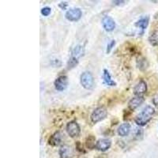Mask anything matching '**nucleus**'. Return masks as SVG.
<instances>
[{"label": "nucleus", "instance_id": "1", "mask_svg": "<svg viewBox=\"0 0 158 158\" xmlns=\"http://www.w3.org/2000/svg\"><path fill=\"white\" fill-rule=\"evenodd\" d=\"M154 113V108L150 106V105H147L146 108H143V110L141 111L140 113L138 114V115L135 117V123L138 124V126H145V125H146V124L152 119Z\"/></svg>", "mask_w": 158, "mask_h": 158}, {"label": "nucleus", "instance_id": "2", "mask_svg": "<svg viewBox=\"0 0 158 158\" xmlns=\"http://www.w3.org/2000/svg\"><path fill=\"white\" fill-rule=\"evenodd\" d=\"M80 83L85 89H90L94 87V79L92 74L89 71L83 72L80 77Z\"/></svg>", "mask_w": 158, "mask_h": 158}, {"label": "nucleus", "instance_id": "3", "mask_svg": "<svg viewBox=\"0 0 158 158\" xmlns=\"http://www.w3.org/2000/svg\"><path fill=\"white\" fill-rule=\"evenodd\" d=\"M107 115H108V111H107L106 108H104V107H99L93 111L90 118L94 123H97L101 122L106 118Z\"/></svg>", "mask_w": 158, "mask_h": 158}, {"label": "nucleus", "instance_id": "4", "mask_svg": "<svg viewBox=\"0 0 158 158\" xmlns=\"http://www.w3.org/2000/svg\"><path fill=\"white\" fill-rule=\"evenodd\" d=\"M67 132L71 138L78 137L81 132V129L78 123L76 121H70L67 125Z\"/></svg>", "mask_w": 158, "mask_h": 158}, {"label": "nucleus", "instance_id": "5", "mask_svg": "<svg viewBox=\"0 0 158 158\" xmlns=\"http://www.w3.org/2000/svg\"><path fill=\"white\" fill-rule=\"evenodd\" d=\"M82 13H81V9L79 8H71L68 10L65 15V17L68 21L70 22H77L81 18Z\"/></svg>", "mask_w": 158, "mask_h": 158}, {"label": "nucleus", "instance_id": "6", "mask_svg": "<svg viewBox=\"0 0 158 158\" xmlns=\"http://www.w3.org/2000/svg\"><path fill=\"white\" fill-rule=\"evenodd\" d=\"M55 88L58 91H63L67 88L68 85V77L65 75L59 76L56 79L54 82Z\"/></svg>", "mask_w": 158, "mask_h": 158}, {"label": "nucleus", "instance_id": "7", "mask_svg": "<svg viewBox=\"0 0 158 158\" xmlns=\"http://www.w3.org/2000/svg\"><path fill=\"white\" fill-rule=\"evenodd\" d=\"M111 146V141L108 138H102L99 139L96 144V149L101 152H105L110 149Z\"/></svg>", "mask_w": 158, "mask_h": 158}, {"label": "nucleus", "instance_id": "8", "mask_svg": "<svg viewBox=\"0 0 158 158\" xmlns=\"http://www.w3.org/2000/svg\"><path fill=\"white\" fill-rule=\"evenodd\" d=\"M147 91V84L144 80H141L135 85L134 88V94L136 96H141L142 97L143 94H145Z\"/></svg>", "mask_w": 158, "mask_h": 158}, {"label": "nucleus", "instance_id": "9", "mask_svg": "<svg viewBox=\"0 0 158 158\" xmlns=\"http://www.w3.org/2000/svg\"><path fill=\"white\" fill-rule=\"evenodd\" d=\"M145 99L143 97H141V96H136V97H133L130 100V101L128 102V108L131 111H134L136 108H138V107L140 106L141 104L144 102Z\"/></svg>", "mask_w": 158, "mask_h": 158}, {"label": "nucleus", "instance_id": "10", "mask_svg": "<svg viewBox=\"0 0 158 158\" xmlns=\"http://www.w3.org/2000/svg\"><path fill=\"white\" fill-rule=\"evenodd\" d=\"M102 25L107 32H111L115 29V22L111 17L105 16L102 19Z\"/></svg>", "mask_w": 158, "mask_h": 158}, {"label": "nucleus", "instance_id": "11", "mask_svg": "<svg viewBox=\"0 0 158 158\" xmlns=\"http://www.w3.org/2000/svg\"><path fill=\"white\" fill-rule=\"evenodd\" d=\"M74 149L70 146L64 145L59 149V156L60 158H73L74 157Z\"/></svg>", "mask_w": 158, "mask_h": 158}, {"label": "nucleus", "instance_id": "12", "mask_svg": "<svg viewBox=\"0 0 158 158\" xmlns=\"http://www.w3.org/2000/svg\"><path fill=\"white\" fill-rule=\"evenodd\" d=\"M62 139L63 138H62L61 133L59 131H57L49 138L48 144L52 146H58L61 144Z\"/></svg>", "mask_w": 158, "mask_h": 158}, {"label": "nucleus", "instance_id": "13", "mask_svg": "<svg viewBox=\"0 0 158 158\" xmlns=\"http://www.w3.org/2000/svg\"><path fill=\"white\" fill-rule=\"evenodd\" d=\"M130 131H131V125L128 123H124L121 124L117 130L118 135L121 137L127 136Z\"/></svg>", "mask_w": 158, "mask_h": 158}, {"label": "nucleus", "instance_id": "14", "mask_svg": "<svg viewBox=\"0 0 158 158\" xmlns=\"http://www.w3.org/2000/svg\"><path fill=\"white\" fill-rule=\"evenodd\" d=\"M103 79H104V83L108 85V86H115L116 85V82L114 81L113 79L111 78V74H110L109 71L106 69L104 70V73H103Z\"/></svg>", "mask_w": 158, "mask_h": 158}, {"label": "nucleus", "instance_id": "15", "mask_svg": "<svg viewBox=\"0 0 158 158\" xmlns=\"http://www.w3.org/2000/svg\"><path fill=\"white\" fill-rule=\"evenodd\" d=\"M149 17H144L142 18L141 19H139L137 22H135V26L136 27L140 28L142 30V32H144V30L148 27V25H149Z\"/></svg>", "mask_w": 158, "mask_h": 158}, {"label": "nucleus", "instance_id": "16", "mask_svg": "<svg viewBox=\"0 0 158 158\" xmlns=\"http://www.w3.org/2000/svg\"><path fill=\"white\" fill-rule=\"evenodd\" d=\"M84 53H85V48L82 45H77V46L73 49V51H72L71 56L72 57H74L76 58V59H78L79 58L83 56Z\"/></svg>", "mask_w": 158, "mask_h": 158}, {"label": "nucleus", "instance_id": "17", "mask_svg": "<svg viewBox=\"0 0 158 158\" xmlns=\"http://www.w3.org/2000/svg\"><path fill=\"white\" fill-rule=\"evenodd\" d=\"M96 144H97V142H96V138H94V136L90 135V136H89L88 138H86L85 145H86V147L88 148V149H92L96 148Z\"/></svg>", "mask_w": 158, "mask_h": 158}, {"label": "nucleus", "instance_id": "18", "mask_svg": "<svg viewBox=\"0 0 158 158\" xmlns=\"http://www.w3.org/2000/svg\"><path fill=\"white\" fill-rule=\"evenodd\" d=\"M149 41L153 46H157L158 45V30L154 31L152 34L149 36Z\"/></svg>", "mask_w": 158, "mask_h": 158}, {"label": "nucleus", "instance_id": "19", "mask_svg": "<svg viewBox=\"0 0 158 158\" xmlns=\"http://www.w3.org/2000/svg\"><path fill=\"white\" fill-rule=\"evenodd\" d=\"M138 67L141 70H146L148 67V62L145 58L142 59H139L138 60Z\"/></svg>", "mask_w": 158, "mask_h": 158}, {"label": "nucleus", "instance_id": "20", "mask_svg": "<svg viewBox=\"0 0 158 158\" xmlns=\"http://www.w3.org/2000/svg\"><path fill=\"white\" fill-rule=\"evenodd\" d=\"M77 64H78V59L71 56L67 62V68L70 70V69L75 67Z\"/></svg>", "mask_w": 158, "mask_h": 158}, {"label": "nucleus", "instance_id": "21", "mask_svg": "<svg viewBox=\"0 0 158 158\" xmlns=\"http://www.w3.org/2000/svg\"><path fill=\"white\" fill-rule=\"evenodd\" d=\"M142 136H143V130L142 128H137L136 132H135V138H136V139L139 140V139L142 138Z\"/></svg>", "mask_w": 158, "mask_h": 158}, {"label": "nucleus", "instance_id": "22", "mask_svg": "<svg viewBox=\"0 0 158 158\" xmlns=\"http://www.w3.org/2000/svg\"><path fill=\"white\" fill-rule=\"evenodd\" d=\"M51 12H52V9H51L50 7H48V6L44 7L43 9L41 10L42 15H43V16H45V17L48 16V15L51 14Z\"/></svg>", "mask_w": 158, "mask_h": 158}, {"label": "nucleus", "instance_id": "23", "mask_svg": "<svg viewBox=\"0 0 158 158\" xmlns=\"http://www.w3.org/2000/svg\"><path fill=\"white\" fill-rule=\"evenodd\" d=\"M115 45V40H111V42H110L109 44H108V46H107V50H106V52L107 54H109L110 52H111V51L112 50V48H114V46Z\"/></svg>", "mask_w": 158, "mask_h": 158}, {"label": "nucleus", "instance_id": "24", "mask_svg": "<svg viewBox=\"0 0 158 158\" xmlns=\"http://www.w3.org/2000/svg\"><path fill=\"white\" fill-rule=\"evenodd\" d=\"M52 65L54 67H59L61 66V62L59 59H53L52 60Z\"/></svg>", "mask_w": 158, "mask_h": 158}, {"label": "nucleus", "instance_id": "25", "mask_svg": "<svg viewBox=\"0 0 158 158\" xmlns=\"http://www.w3.org/2000/svg\"><path fill=\"white\" fill-rule=\"evenodd\" d=\"M67 6H68V3L67 2H62L61 3H59V6L61 8L62 10H66L67 7Z\"/></svg>", "mask_w": 158, "mask_h": 158}, {"label": "nucleus", "instance_id": "26", "mask_svg": "<svg viewBox=\"0 0 158 158\" xmlns=\"http://www.w3.org/2000/svg\"><path fill=\"white\" fill-rule=\"evenodd\" d=\"M153 103L155 106H158V94H156L153 97Z\"/></svg>", "mask_w": 158, "mask_h": 158}, {"label": "nucleus", "instance_id": "27", "mask_svg": "<svg viewBox=\"0 0 158 158\" xmlns=\"http://www.w3.org/2000/svg\"><path fill=\"white\" fill-rule=\"evenodd\" d=\"M112 2H113L115 5L119 6V5H122V4L125 3V1H113Z\"/></svg>", "mask_w": 158, "mask_h": 158}]
</instances>
